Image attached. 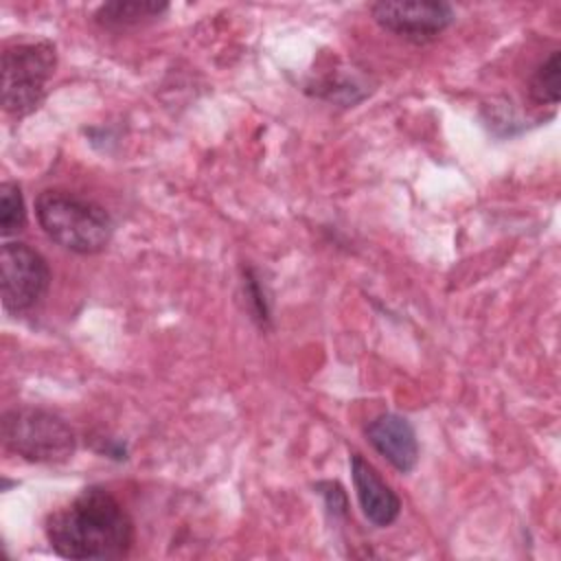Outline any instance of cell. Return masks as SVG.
<instances>
[{"label":"cell","instance_id":"1","mask_svg":"<svg viewBox=\"0 0 561 561\" xmlns=\"http://www.w3.org/2000/svg\"><path fill=\"white\" fill-rule=\"evenodd\" d=\"M46 537L64 559H123L134 543V524L107 489L85 486L70 504L48 515Z\"/></svg>","mask_w":561,"mask_h":561},{"label":"cell","instance_id":"2","mask_svg":"<svg viewBox=\"0 0 561 561\" xmlns=\"http://www.w3.org/2000/svg\"><path fill=\"white\" fill-rule=\"evenodd\" d=\"M42 230L75 254L101 252L114 232L110 213L92 199L68 191H44L35 202Z\"/></svg>","mask_w":561,"mask_h":561},{"label":"cell","instance_id":"3","mask_svg":"<svg viewBox=\"0 0 561 561\" xmlns=\"http://www.w3.org/2000/svg\"><path fill=\"white\" fill-rule=\"evenodd\" d=\"M2 443L28 462H64L77 449V436L61 416L31 405L2 414Z\"/></svg>","mask_w":561,"mask_h":561},{"label":"cell","instance_id":"4","mask_svg":"<svg viewBox=\"0 0 561 561\" xmlns=\"http://www.w3.org/2000/svg\"><path fill=\"white\" fill-rule=\"evenodd\" d=\"M57 53L50 42H22L2 53V107L13 116H26L46 96L55 72Z\"/></svg>","mask_w":561,"mask_h":561},{"label":"cell","instance_id":"5","mask_svg":"<svg viewBox=\"0 0 561 561\" xmlns=\"http://www.w3.org/2000/svg\"><path fill=\"white\" fill-rule=\"evenodd\" d=\"M2 300L9 311L35 307L48 291L50 270L46 259L26 243L7 241L0 252Z\"/></svg>","mask_w":561,"mask_h":561},{"label":"cell","instance_id":"6","mask_svg":"<svg viewBox=\"0 0 561 561\" xmlns=\"http://www.w3.org/2000/svg\"><path fill=\"white\" fill-rule=\"evenodd\" d=\"M375 22L412 42L427 44L436 39L454 20V7L436 0H383L370 7Z\"/></svg>","mask_w":561,"mask_h":561},{"label":"cell","instance_id":"7","mask_svg":"<svg viewBox=\"0 0 561 561\" xmlns=\"http://www.w3.org/2000/svg\"><path fill=\"white\" fill-rule=\"evenodd\" d=\"M351 476L364 517L379 528L390 526L401 513L399 495L390 489V484H386L379 471L357 451L351 454Z\"/></svg>","mask_w":561,"mask_h":561},{"label":"cell","instance_id":"8","mask_svg":"<svg viewBox=\"0 0 561 561\" xmlns=\"http://www.w3.org/2000/svg\"><path fill=\"white\" fill-rule=\"evenodd\" d=\"M366 440L397 471L408 473L416 467L419 443H416V432L408 419L392 412L375 416L366 425Z\"/></svg>","mask_w":561,"mask_h":561},{"label":"cell","instance_id":"9","mask_svg":"<svg viewBox=\"0 0 561 561\" xmlns=\"http://www.w3.org/2000/svg\"><path fill=\"white\" fill-rule=\"evenodd\" d=\"M167 11V2H151V0H116L105 2L94 11V22L103 28H127L136 26L147 20H156Z\"/></svg>","mask_w":561,"mask_h":561},{"label":"cell","instance_id":"10","mask_svg":"<svg viewBox=\"0 0 561 561\" xmlns=\"http://www.w3.org/2000/svg\"><path fill=\"white\" fill-rule=\"evenodd\" d=\"M559 90H561V55L559 50H552L543 64L533 72L530 77V99L537 103H550L557 105L559 101Z\"/></svg>","mask_w":561,"mask_h":561},{"label":"cell","instance_id":"11","mask_svg":"<svg viewBox=\"0 0 561 561\" xmlns=\"http://www.w3.org/2000/svg\"><path fill=\"white\" fill-rule=\"evenodd\" d=\"M26 226V206L15 182L0 184V234L11 237Z\"/></svg>","mask_w":561,"mask_h":561}]
</instances>
